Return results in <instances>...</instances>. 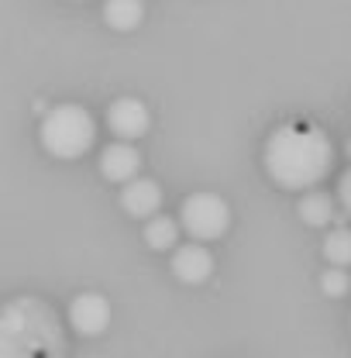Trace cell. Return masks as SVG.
Wrapping results in <instances>:
<instances>
[{"label":"cell","mask_w":351,"mask_h":358,"mask_svg":"<svg viewBox=\"0 0 351 358\" xmlns=\"http://www.w3.org/2000/svg\"><path fill=\"white\" fill-rule=\"evenodd\" d=\"M334 166V145L320 128L282 124L265 141V173L282 189H313Z\"/></svg>","instance_id":"6da1fadb"},{"label":"cell","mask_w":351,"mask_h":358,"mask_svg":"<svg viewBox=\"0 0 351 358\" xmlns=\"http://www.w3.org/2000/svg\"><path fill=\"white\" fill-rule=\"evenodd\" d=\"M66 331L59 313L38 296L0 303V358H62Z\"/></svg>","instance_id":"7a4b0ae2"},{"label":"cell","mask_w":351,"mask_h":358,"mask_svg":"<svg viewBox=\"0 0 351 358\" xmlns=\"http://www.w3.org/2000/svg\"><path fill=\"white\" fill-rule=\"evenodd\" d=\"M42 148L55 159H80L87 155L96 141V124H93V114L80 103H55L52 110H45L42 128Z\"/></svg>","instance_id":"3957f363"},{"label":"cell","mask_w":351,"mask_h":358,"mask_svg":"<svg viewBox=\"0 0 351 358\" xmlns=\"http://www.w3.org/2000/svg\"><path fill=\"white\" fill-rule=\"evenodd\" d=\"M179 227L193 241H217L231 227V207L217 193H193L179 207Z\"/></svg>","instance_id":"277c9868"},{"label":"cell","mask_w":351,"mask_h":358,"mask_svg":"<svg viewBox=\"0 0 351 358\" xmlns=\"http://www.w3.org/2000/svg\"><path fill=\"white\" fill-rule=\"evenodd\" d=\"M107 128L117 134V141H128L131 145L134 138L148 134L152 114H148V107L138 96H121V100H114L107 107Z\"/></svg>","instance_id":"5b68a950"},{"label":"cell","mask_w":351,"mask_h":358,"mask_svg":"<svg viewBox=\"0 0 351 358\" xmlns=\"http://www.w3.org/2000/svg\"><path fill=\"white\" fill-rule=\"evenodd\" d=\"M69 324L76 327V334L96 338L110 324V303L100 293H76L69 300Z\"/></svg>","instance_id":"8992f818"},{"label":"cell","mask_w":351,"mask_h":358,"mask_svg":"<svg viewBox=\"0 0 351 358\" xmlns=\"http://www.w3.org/2000/svg\"><path fill=\"white\" fill-rule=\"evenodd\" d=\"M141 169V152L128 145V141H110L103 152H100V176L110 179V182H131L138 179Z\"/></svg>","instance_id":"52a82bcc"},{"label":"cell","mask_w":351,"mask_h":358,"mask_svg":"<svg viewBox=\"0 0 351 358\" xmlns=\"http://www.w3.org/2000/svg\"><path fill=\"white\" fill-rule=\"evenodd\" d=\"M173 272L179 282L200 286V282H207L210 272H214V255H210L203 245H182V248L173 252Z\"/></svg>","instance_id":"ba28073f"},{"label":"cell","mask_w":351,"mask_h":358,"mask_svg":"<svg viewBox=\"0 0 351 358\" xmlns=\"http://www.w3.org/2000/svg\"><path fill=\"white\" fill-rule=\"evenodd\" d=\"M121 207L131 214V217H145V221H152L155 214H159V207H162V189H159V182L155 179H131L124 189H121Z\"/></svg>","instance_id":"9c48e42d"},{"label":"cell","mask_w":351,"mask_h":358,"mask_svg":"<svg viewBox=\"0 0 351 358\" xmlns=\"http://www.w3.org/2000/svg\"><path fill=\"white\" fill-rule=\"evenodd\" d=\"M145 17V3L138 0H110L103 3V21L114 28V31H134Z\"/></svg>","instance_id":"30bf717a"},{"label":"cell","mask_w":351,"mask_h":358,"mask_svg":"<svg viewBox=\"0 0 351 358\" xmlns=\"http://www.w3.org/2000/svg\"><path fill=\"white\" fill-rule=\"evenodd\" d=\"M145 241L148 248L155 252H169L179 245V221L176 217H166V214H155L152 221H145Z\"/></svg>","instance_id":"8fae6325"},{"label":"cell","mask_w":351,"mask_h":358,"mask_svg":"<svg viewBox=\"0 0 351 358\" xmlns=\"http://www.w3.org/2000/svg\"><path fill=\"white\" fill-rule=\"evenodd\" d=\"M296 210H300L303 224H310V227H324V224L334 221V200H331L327 193H320V189L303 193V200H300Z\"/></svg>","instance_id":"7c38bea8"},{"label":"cell","mask_w":351,"mask_h":358,"mask_svg":"<svg viewBox=\"0 0 351 358\" xmlns=\"http://www.w3.org/2000/svg\"><path fill=\"white\" fill-rule=\"evenodd\" d=\"M324 259L331 262V268L351 266V227L338 224V227L324 238Z\"/></svg>","instance_id":"4fadbf2b"},{"label":"cell","mask_w":351,"mask_h":358,"mask_svg":"<svg viewBox=\"0 0 351 358\" xmlns=\"http://www.w3.org/2000/svg\"><path fill=\"white\" fill-rule=\"evenodd\" d=\"M320 289H324L327 296H345L351 289V275L345 268H327V272L320 275Z\"/></svg>","instance_id":"5bb4252c"},{"label":"cell","mask_w":351,"mask_h":358,"mask_svg":"<svg viewBox=\"0 0 351 358\" xmlns=\"http://www.w3.org/2000/svg\"><path fill=\"white\" fill-rule=\"evenodd\" d=\"M338 200H341V207H345V214L351 217V169L345 176L338 179Z\"/></svg>","instance_id":"9a60e30c"},{"label":"cell","mask_w":351,"mask_h":358,"mask_svg":"<svg viewBox=\"0 0 351 358\" xmlns=\"http://www.w3.org/2000/svg\"><path fill=\"white\" fill-rule=\"evenodd\" d=\"M348 155H351V141H348Z\"/></svg>","instance_id":"2e32d148"}]
</instances>
